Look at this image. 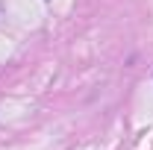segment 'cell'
Instances as JSON below:
<instances>
[{"label": "cell", "instance_id": "6da1fadb", "mask_svg": "<svg viewBox=\"0 0 153 150\" xmlns=\"http://www.w3.org/2000/svg\"><path fill=\"white\" fill-rule=\"evenodd\" d=\"M0 12H3V3H0Z\"/></svg>", "mask_w": 153, "mask_h": 150}]
</instances>
